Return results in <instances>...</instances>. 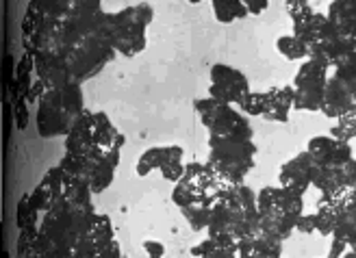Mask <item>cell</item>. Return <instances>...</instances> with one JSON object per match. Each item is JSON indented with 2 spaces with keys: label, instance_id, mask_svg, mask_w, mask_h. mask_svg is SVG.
I'll return each mask as SVG.
<instances>
[{
  "label": "cell",
  "instance_id": "obj_1",
  "mask_svg": "<svg viewBox=\"0 0 356 258\" xmlns=\"http://www.w3.org/2000/svg\"><path fill=\"white\" fill-rule=\"evenodd\" d=\"M259 226V200L245 182L224 184L213 202L207 237L237 250V243Z\"/></svg>",
  "mask_w": 356,
  "mask_h": 258
},
{
  "label": "cell",
  "instance_id": "obj_2",
  "mask_svg": "<svg viewBox=\"0 0 356 258\" xmlns=\"http://www.w3.org/2000/svg\"><path fill=\"white\" fill-rule=\"evenodd\" d=\"M94 215V204L72 206L65 200L42 213L38 258H72L74 248L87 237Z\"/></svg>",
  "mask_w": 356,
  "mask_h": 258
},
{
  "label": "cell",
  "instance_id": "obj_3",
  "mask_svg": "<svg viewBox=\"0 0 356 258\" xmlns=\"http://www.w3.org/2000/svg\"><path fill=\"white\" fill-rule=\"evenodd\" d=\"M85 109L83 98V85L81 83H67L57 89H48L40 102L35 122H38V132L44 139L52 137H65L76 122V117Z\"/></svg>",
  "mask_w": 356,
  "mask_h": 258
},
{
  "label": "cell",
  "instance_id": "obj_4",
  "mask_svg": "<svg viewBox=\"0 0 356 258\" xmlns=\"http://www.w3.org/2000/svg\"><path fill=\"white\" fill-rule=\"evenodd\" d=\"M257 144L250 137H216L209 135V159L207 163L220 176L224 184L243 182L257 165Z\"/></svg>",
  "mask_w": 356,
  "mask_h": 258
},
{
  "label": "cell",
  "instance_id": "obj_5",
  "mask_svg": "<svg viewBox=\"0 0 356 258\" xmlns=\"http://www.w3.org/2000/svg\"><path fill=\"white\" fill-rule=\"evenodd\" d=\"M154 20V9L148 3L124 7L115 13H106V35L115 53L122 57H137L148 46V26Z\"/></svg>",
  "mask_w": 356,
  "mask_h": 258
},
{
  "label": "cell",
  "instance_id": "obj_6",
  "mask_svg": "<svg viewBox=\"0 0 356 258\" xmlns=\"http://www.w3.org/2000/svg\"><path fill=\"white\" fill-rule=\"evenodd\" d=\"M259 200V226L274 237L287 241L305 213V196L284 187H263L257 194Z\"/></svg>",
  "mask_w": 356,
  "mask_h": 258
},
{
  "label": "cell",
  "instance_id": "obj_7",
  "mask_svg": "<svg viewBox=\"0 0 356 258\" xmlns=\"http://www.w3.org/2000/svg\"><path fill=\"white\" fill-rule=\"evenodd\" d=\"M61 55L65 59V65L72 80L83 85L85 80L98 76L104 67L115 59L118 53L111 46L106 31H96V33H89L85 37L70 42L61 50Z\"/></svg>",
  "mask_w": 356,
  "mask_h": 258
},
{
  "label": "cell",
  "instance_id": "obj_8",
  "mask_svg": "<svg viewBox=\"0 0 356 258\" xmlns=\"http://www.w3.org/2000/svg\"><path fill=\"white\" fill-rule=\"evenodd\" d=\"M222 187L224 182L209 163L191 161L185 165L183 176L174 182L172 202L178 209H185V206H213Z\"/></svg>",
  "mask_w": 356,
  "mask_h": 258
},
{
  "label": "cell",
  "instance_id": "obj_9",
  "mask_svg": "<svg viewBox=\"0 0 356 258\" xmlns=\"http://www.w3.org/2000/svg\"><path fill=\"white\" fill-rule=\"evenodd\" d=\"M193 109L198 113L202 126L209 130V135H216V137L239 135V137H250V139H254V128H252L250 117L241 113L239 107L226 105V102L209 96V98L195 100Z\"/></svg>",
  "mask_w": 356,
  "mask_h": 258
},
{
  "label": "cell",
  "instance_id": "obj_10",
  "mask_svg": "<svg viewBox=\"0 0 356 258\" xmlns=\"http://www.w3.org/2000/svg\"><path fill=\"white\" fill-rule=\"evenodd\" d=\"M330 67L317 59L302 61L300 70L293 78V109L296 111H322L324 92L328 83Z\"/></svg>",
  "mask_w": 356,
  "mask_h": 258
},
{
  "label": "cell",
  "instance_id": "obj_11",
  "mask_svg": "<svg viewBox=\"0 0 356 258\" xmlns=\"http://www.w3.org/2000/svg\"><path fill=\"white\" fill-rule=\"evenodd\" d=\"M118 256H122V250L115 241L113 221L109 215L96 213L87 237L74 248L72 258H118Z\"/></svg>",
  "mask_w": 356,
  "mask_h": 258
},
{
  "label": "cell",
  "instance_id": "obj_12",
  "mask_svg": "<svg viewBox=\"0 0 356 258\" xmlns=\"http://www.w3.org/2000/svg\"><path fill=\"white\" fill-rule=\"evenodd\" d=\"M250 92H252L250 80L237 67L226 63H216L211 67V87H209L211 98L222 100L226 105L239 107L241 100Z\"/></svg>",
  "mask_w": 356,
  "mask_h": 258
},
{
  "label": "cell",
  "instance_id": "obj_13",
  "mask_svg": "<svg viewBox=\"0 0 356 258\" xmlns=\"http://www.w3.org/2000/svg\"><path fill=\"white\" fill-rule=\"evenodd\" d=\"M185 150L181 146H154L148 148L137 161V176L146 178L152 171H161V176L170 182H176L185 171Z\"/></svg>",
  "mask_w": 356,
  "mask_h": 258
},
{
  "label": "cell",
  "instance_id": "obj_14",
  "mask_svg": "<svg viewBox=\"0 0 356 258\" xmlns=\"http://www.w3.org/2000/svg\"><path fill=\"white\" fill-rule=\"evenodd\" d=\"M307 152L311 154L313 169L332 171L352 159V144L337 139L332 135H317L309 141Z\"/></svg>",
  "mask_w": 356,
  "mask_h": 258
},
{
  "label": "cell",
  "instance_id": "obj_15",
  "mask_svg": "<svg viewBox=\"0 0 356 258\" xmlns=\"http://www.w3.org/2000/svg\"><path fill=\"white\" fill-rule=\"evenodd\" d=\"M65 152L72 154L81 163H89L96 161L98 157H104L94 146V111H89L87 107L83 109V113L76 117V122L65 135Z\"/></svg>",
  "mask_w": 356,
  "mask_h": 258
},
{
  "label": "cell",
  "instance_id": "obj_16",
  "mask_svg": "<svg viewBox=\"0 0 356 258\" xmlns=\"http://www.w3.org/2000/svg\"><path fill=\"white\" fill-rule=\"evenodd\" d=\"M307 44L311 50V59H317V61L326 63L328 67H332L334 61L341 57L343 48L348 44V37L328 20V15H326L324 22L309 35Z\"/></svg>",
  "mask_w": 356,
  "mask_h": 258
},
{
  "label": "cell",
  "instance_id": "obj_17",
  "mask_svg": "<svg viewBox=\"0 0 356 258\" xmlns=\"http://www.w3.org/2000/svg\"><path fill=\"white\" fill-rule=\"evenodd\" d=\"M33 61H35V78L44 83L46 92L72 83L63 55L55 53V50H38V53H33Z\"/></svg>",
  "mask_w": 356,
  "mask_h": 258
},
{
  "label": "cell",
  "instance_id": "obj_18",
  "mask_svg": "<svg viewBox=\"0 0 356 258\" xmlns=\"http://www.w3.org/2000/svg\"><path fill=\"white\" fill-rule=\"evenodd\" d=\"M278 184L284 189H291V191H296L300 196H305L313 187V161L307 150L296 154L293 159L284 161L280 165Z\"/></svg>",
  "mask_w": 356,
  "mask_h": 258
},
{
  "label": "cell",
  "instance_id": "obj_19",
  "mask_svg": "<svg viewBox=\"0 0 356 258\" xmlns=\"http://www.w3.org/2000/svg\"><path fill=\"white\" fill-rule=\"evenodd\" d=\"M284 241L257 226L250 234H245L237 243L239 258H278L282 256Z\"/></svg>",
  "mask_w": 356,
  "mask_h": 258
},
{
  "label": "cell",
  "instance_id": "obj_20",
  "mask_svg": "<svg viewBox=\"0 0 356 258\" xmlns=\"http://www.w3.org/2000/svg\"><path fill=\"white\" fill-rule=\"evenodd\" d=\"M354 92L350 85L339 78L337 74L328 76L326 92H324V102H322V113L330 119H339L348 111L354 109Z\"/></svg>",
  "mask_w": 356,
  "mask_h": 258
},
{
  "label": "cell",
  "instance_id": "obj_21",
  "mask_svg": "<svg viewBox=\"0 0 356 258\" xmlns=\"http://www.w3.org/2000/svg\"><path fill=\"white\" fill-rule=\"evenodd\" d=\"M291 111H293V85L272 87L270 92H263V115H261L263 119L287 124Z\"/></svg>",
  "mask_w": 356,
  "mask_h": 258
},
{
  "label": "cell",
  "instance_id": "obj_22",
  "mask_svg": "<svg viewBox=\"0 0 356 258\" xmlns=\"http://www.w3.org/2000/svg\"><path fill=\"white\" fill-rule=\"evenodd\" d=\"M31 200L40 209V213L50 211L52 206H57L63 200V176H61L59 165L50 167L46 171L40 184L31 191Z\"/></svg>",
  "mask_w": 356,
  "mask_h": 258
},
{
  "label": "cell",
  "instance_id": "obj_23",
  "mask_svg": "<svg viewBox=\"0 0 356 258\" xmlns=\"http://www.w3.org/2000/svg\"><path fill=\"white\" fill-rule=\"evenodd\" d=\"M83 165L87 169L89 187H92L94 196H98L113 184L115 171L120 167V154H104V157H98L96 161H89Z\"/></svg>",
  "mask_w": 356,
  "mask_h": 258
},
{
  "label": "cell",
  "instance_id": "obj_24",
  "mask_svg": "<svg viewBox=\"0 0 356 258\" xmlns=\"http://www.w3.org/2000/svg\"><path fill=\"white\" fill-rule=\"evenodd\" d=\"M124 135L115 128L104 111H94V146L102 154H120L124 148Z\"/></svg>",
  "mask_w": 356,
  "mask_h": 258
},
{
  "label": "cell",
  "instance_id": "obj_25",
  "mask_svg": "<svg viewBox=\"0 0 356 258\" xmlns=\"http://www.w3.org/2000/svg\"><path fill=\"white\" fill-rule=\"evenodd\" d=\"M330 258H356V221L343 215L330 234Z\"/></svg>",
  "mask_w": 356,
  "mask_h": 258
},
{
  "label": "cell",
  "instance_id": "obj_26",
  "mask_svg": "<svg viewBox=\"0 0 356 258\" xmlns=\"http://www.w3.org/2000/svg\"><path fill=\"white\" fill-rule=\"evenodd\" d=\"M326 15L346 37L356 40V0H332Z\"/></svg>",
  "mask_w": 356,
  "mask_h": 258
},
{
  "label": "cell",
  "instance_id": "obj_27",
  "mask_svg": "<svg viewBox=\"0 0 356 258\" xmlns=\"http://www.w3.org/2000/svg\"><path fill=\"white\" fill-rule=\"evenodd\" d=\"M313 217H315V232H319L322 237H330L332 230L337 228V223H339V219L343 217V213L339 206H334L330 202L326 194H322L317 200Z\"/></svg>",
  "mask_w": 356,
  "mask_h": 258
},
{
  "label": "cell",
  "instance_id": "obj_28",
  "mask_svg": "<svg viewBox=\"0 0 356 258\" xmlns=\"http://www.w3.org/2000/svg\"><path fill=\"white\" fill-rule=\"evenodd\" d=\"M284 9H287L291 24H293V33L298 37H302L307 33V28L311 26V22L315 20L317 11L309 5V0H287L284 3Z\"/></svg>",
  "mask_w": 356,
  "mask_h": 258
},
{
  "label": "cell",
  "instance_id": "obj_29",
  "mask_svg": "<svg viewBox=\"0 0 356 258\" xmlns=\"http://www.w3.org/2000/svg\"><path fill=\"white\" fill-rule=\"evenodd\" d=\"M211 7L220 24H233L235 20H243L250 15L243 0H211Z\"/></svg>",
  "mask_w": 356,
  "mask_h": 258
},
{
  "label": "cell",
  "instance_id": "obj_30",
  "mask_svg": "<svg viewBox=\"0 0 356 258\" xmlns=\"http://www.w3.org/2000/svg\"><path fill=\"white\" fill-rule=\"evenodd\" d=\"M276 50L287 59V61H307L311 57V50L309 44L298 37L296 33L293 35H282L276 40Z\"/></svg>",
  "mask_w": 356,
  "mask_h": 258
},
{
  "label": "cell",
  "instance_id": "obj_31",
  "mask_svg": "<svg viewBox=\"0 0 356 258\" xmlns=\"http://www.w3.org/2000/svg\"><path fill=\"white\" fill-rule=\"evenodd\" d=\"M42 221V213L38 206L33 204L31 194L22 196L20 202H17V209H15V223H17V230H29V228H38Z\"/></svg>",
  "mask_w": 356,
  "mask_h": 258
},
{
  "label": "cell",
  "instance_id": "obj_32",
  "mask_svg": "<svg viewBox=\"0 0 356 258\" xmlns=\"http://www.w3.org/2000/svg\"><path fill=\"white\" fill-rule=\"evenodd\" d=\"M191 256H200V258H235L237 250L226 248L218 241H213L211 237H207L204 241H200L198 246L191 248Z\"/></svg>",
  "mask_w": 356,
  "mask_h": 258
},
{
  "label": "cell",
  "instance_id": "obj_33",
  "mask_svg": "<svg viewBox=\"0 0 356 258\" xmlns=\"http://www.w3.org/2000/svg\"><path fill=\"white\" fill-rule=\"evenodd\" d=\"M211 211H213V206H185V209H181L183 217L187 219L193 232L207 230L209 221H211Z\"/></svg>",
  "mask_w": 356,
  "mask_h": 258
},
{
  "label": "cell",
  "instance_id": "obj_34",
  "mask_svg": "<svg viewBox=\"0 0 356 258\" xmlns=\"http://www.w3.org/2000/svg\"><path fill=\"white\" fill-rule=\"evenodd\" d=\"M38 248H40V226L20 230V237H17V250H15L17 256L38 258Z\"/></svg>",
  "mask_w": 356,
  "mask_h": 258
},
{
  "label": "cell",
  "instance_id": "obj_35",
  "mask_svg": "<svg viewBox=\"0 0 356 258\" xmlns=\"http://www.w3.org/2000/svg\"><path fill=\"white\" fill-rule=\"evenodd\" d=\"M29 5L38 7L46 13L57 15V18H65V13L70 9V0H29Z\"/></svg>",
  "mask_w": 356,
  "mask_h": 258
},
{
  "label": "cell",
  "instance_id": "obj_36",
  "mask_svg": "<svg viewBox=\"0 0 356 258\" xmlns=\"http://www.w3.org/2000/svg\"><path fill=\"white\" fill-rule=\"evenodd\" d=\"M239 111L248 117H261L263 115V92H250L239 105Z\"/></svg>",
  "mask_w": 356,
  "mask_h": 258
},
{
  "label": "cell",
  "instance_id": "obj_37",
  "mask_svg": "<svg viewBox=\"0 0 356 258\" xmlns=\"http://www.w3.org/2000/svg\"><path fill=\"white\" fill-rule=\"evenodd\" d=\"M13 117H15L17 130H26V126H29V102H26V98L13 100Z\"/></svg>",
  "mask_w": 356,
  "mask_h": 258
},
{
  "label": "cell",
  "instance_id": "obj_38",
  "mask_svg": "<svg viewBox=\"0 0 356 258\" xmlns=\"http://www.w3.org/2000/svg\"><path fill=\"white\" fill-rule=\"evenodd\" d=\"M296 232H302V234H313L315 232V217H313V213L311 215H307V213L300 215Z\"/></svg>",
  "mask_w": 356,
  "mask_h": 258
},
{
  "label": "cell",
  "instance_id": "obj_39",
  "mask_svg": "<svg viewBox=\"0 0 356 258\" xmlns=\"http://www.w3.org/2000/svg\"><path fill=\"white\" fill-rule=\"evenodd\" d=\"M272 0H243V5L250 15H261L267 7H270Z\"/></svg>",
  "mask_w": 356,
  "mask_h": 258
},
{
  "label": "cell",
  "instance_id": "obj_40",
  "mask_svg": "<svg viewBox=\"0 0 356 258\" xmlns=\"http://www.w3.org/2000/svg\"><path fill=\"white\" fill-rule=\"evenodd\" d=\"M144 250L152 258H161L165 254V246L159 243V241H144Z\"/></svg>",
  "mask_w": 356,
  "mask_h": 258
},
{
  "label": "cell",
  "instance_id": "obj_41",
  "mask_svg": "<svg viewBox=\"0 0 356 258\" xmlns=\"http://www.w3.org/2000/svg\"><path fill=\"white\" fill-rule=\"evenodd\" d=\"M343 215H348L350 219H354L356 221V196L350 200V204L346 206V211H343Z\"/></svg>",
  "mask_w": 356,
  "mask_h": 258
},
{
  "label": "cell",
  "instance_id": "obj_42",
  "mask_svg": "<svg viewBox=\"0 0 356 258\" xmlns=\"http://www.w3.org/2000/svg\"><path fill=\"white\" fill-rule=\"evenodd\" d=\"M187 3H191V5H198V3H202V0H187Z\"/></svg>",
  "mask_w": 356,
  "mask_h": 258
}]
</instances>
